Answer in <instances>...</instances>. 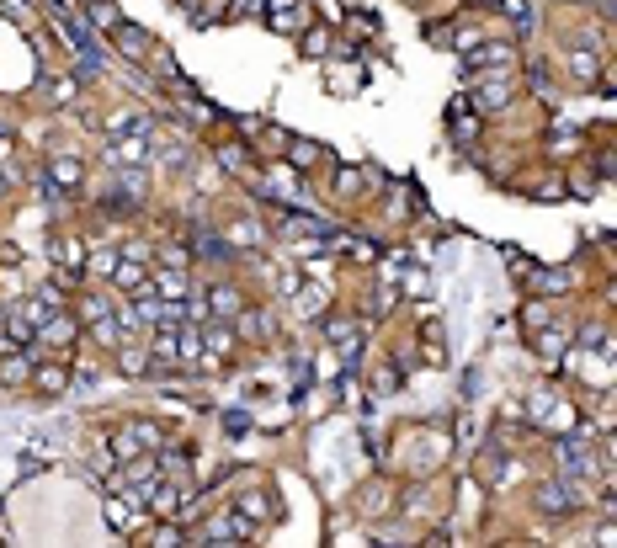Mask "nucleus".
Here are the masks:
<instances>
[{"label": "nucleus", "mask_w": 617, "mask_h": 548, "mask_svg": "<svg viewBox=\"0 0 617 548\" xmlns=\"http://www.w3.org/2000/svg\"><path fill=\"white\" fill-rule=\"evenodd\" d=\"M112 32H117V48L128 53V59H139V53H144V32H133V27H122V21H117V27H112Z\"/></svg>", "instance_id": "nucleus-4"}, {"label": "nucleus", "mask_w": 617, "mask_h": 548, "mask_svg": "<svg viewBox=\"0 0 617 548\" xmlns=\"http://www.w3.org/2000/svg\"><path fill=\"white\" fill-rule=\"evenodd\" d=\"M506 59H511V48H479V53H474L468 64H474V70H479V64H485V70H500Z\"/></svg>", "instance_id": "nucleus-5"}, {"label": "nucleus", "mask_w": 617, "mask_h": 548, "mask_svg": "<svg viewBox=\"0 0 617 548\" xmlns=\"http://www.w3.org/2000/svg\"><path fill=\"white\" fill-rule=\"evenodd\" d=\"M53 176H59L64 186H75V181H80V165H75V160H59V165H53Z\"/></svg>", "instance_id": "nucleus-6"}, {"label": "nucleus", "mask_w": 617, "mask_h": 548, "mask_svg": "<svg viewBox=\"0 0 617 548\" xmlns=\"http://www.w3.org/2000/svg\"><path fill=\"white\" fill-rule=\"evenodd\" d=\"M314 154H320V149H314V144H293V160H298V165H309Z\"/></svg>", "instance_id": "nucleus-7"}, {"label": "nucleus", "mask_w": 617, "mask_h": 548, "mask_svg": "<svg viewBox=\"0 0 617 548\" xmlns=\"http://www.w3.org/2000/svg\"><path fill=\"white\" fill-rule=\"evenodd\" d=\"M112 283H117V288H139V293L149 288V283H144V266H133V261H117V266H112Z\"/></svg>", "instance_id": "nucleus-3"}, {"label": "nucleus", "mask_w": 617, "mask_h": 548, "mask_svg": "<svg viewBox=\"0 0 617 548\" xmlns=\"http://www.w3.org/2000/svg\"><path fill=\"white\" fill-rule=\"evenodd\" d=\"M245 538H251L245 517H213L208 522V543H245Z\"/></svg>", "instance_id": "nucleus-1"}, {"label": "nucleus", "mask_w": 617, "mask_h": 548, "mask_svg": "<svg viewBox=\"0 0 617 548\" xmlns=\"http://www.w3.org/2000/svg\"><path fill=\"white\" fill-rule=\"evenodd\" d=\"M144 154H149V144H144V128L133 133V139L112 144V160H117V165H133V160H144Z\"/></svg>", "instance_id": "nucleus-2"}]
</instances>
